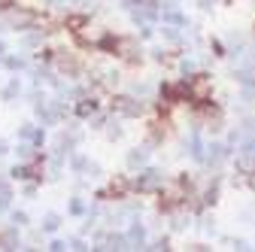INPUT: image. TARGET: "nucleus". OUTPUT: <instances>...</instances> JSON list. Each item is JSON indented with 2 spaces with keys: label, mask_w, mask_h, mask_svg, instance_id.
Segmentation results:
<instances>
[{
  "label": "nucleus",
  "mask_w": 255,
  "mask_h": 252,
  "mask_svg": "<svg viewBox=\"0 0 255 252\" xmlns=\"http://www.w3.org/2000/svg\"><path fill=\"white\" fill-rule=\"evenodd\" d=\"M6 24H12L15 30L34 27V24H37V12H30V9H21V6H9V9H6Z\"/></svg>",
  "instance_id": "f257e3e1"
},
{
  "label": "nucleus",
  "mask_w": 255,
  "mask_h": 252,
  "mask_svg": "<svg viewBox=\"0 0 255 252\" xmlns=\"http://www.w3.org/2000/svg\"><path fill=\"white\" fill-rule=\"evenodd\" d=\"M164 188V173L161 170H146L140 179H137V192L149 195V192H161Z\"/></svg>",
  "instance_id": "f03ea898"
},
{
  "label": "nucleus",
  "mask_w": 255,
  "mask_h": 252,
  "mask_svg": "<svg viewBox=\"0 0 255 252\" xmlns=\"http://www.w3.org/2000/svg\"><path fill=\"white\" fill-rule=\"evenodd\" d=\"M237 170L240 173H252L255 170V140H249L240 149V155H237Z\"/></svg>",
  "instance_id": "7ed1b4c3"
},
{
  "label": "nucleus",
  "mask_w": 255,
  "mask_h": 252,
  "mask_svg": "<svg viewBox=\"0 0 255 252\" xmlns=\"http://www.w3.org/2000/svg\"><path fill=\"white\" fill-rule=\"evenodd\" d=\"M113 110H116V113H122V116H140L143 104H140V101H134V98H113Z\"/></svg>",
  "instance_id": "20e7f679"
},
{
  "label": "nucleus",
  "mask_w": 255,
  "mask_h": 252,
  "mask_svg": "<svg viewBox=\"0 0 255 252\" xmlns=\"http://www.w3.org/2000/svg\"><path fill=\"white\" fill-rule=\"evenodd\" d=\"M146 155H149L146 149H134L131 155H128V167H143L146 164Z\"/></svg>",
  "instance_id": "39448f33"
},
{
  "label": "nucleus",
  "mask_w": 255,
  "mask_h": 252,
  "mask_svg": "<svg viewBox=\"0 0 255 252\" xmlns=\"http://www.w3.org/2000/svg\"><path fill=\"white\" fill-rule=\"evenodd\" d=\"M128 240H131L134 246H140V243H143V228H140V225H134V228H131V237H128Z\"/></svg>",
  "instance_id": "423d86ee"
},
{
  "label": "nucleus",
  "mask_w": 255,
  "mask_h": 252,
  "mask_svg": "<svg viewBox=\"0 0 255 252\" xmlns=\"http://www.w3.org/2000/svg\"><path fill=\"white\" fill-rule=\"evenodd\" d=\"M67 24H70L73 30H82V27H85V18H82V15H70V18H67Z\"/></svg>",
  "instance_id": "0eeeda50"
},
{
  "label": "nucleus",
  "mask_w": 255,
  "mask_h": 252,
  "mask_svg": "<svg viewBox=\"0 0 255 252\" xmlns=\"http://www.w3.org/2000/svg\"><path fill=\"white\" fill-rule=\"evenodd\" d=\"M191 91H195V94H198V98H201V94L207 91V79H198L195 85H191Z\"/></svg>",
  "instance_id": "6e6552de"
},
{
  "label": "nucleus",
  "mask_w": 255,
  "mask_h": 252,
  "mask_svg": "<svg viewBox=\"0 0 255 252\" xmlns=\"http://www.w3.org/2000/svg\"><path fill=\"white\" fill-rule=\"evenodd\" d=\"M88 113H94V104L88 101V104H79V116H88Z\"/></svg>",
  "instance_id": "1a4fd4ad"
},
{
  "label": "nucleus",
  "mask_w": 255,
  "mask_h": 252,
  "mask_svg": "<svg viewBox=\"0 0 255 252\" xmlns=\"http://www.w3.org/2000/svg\"><path fill=\"white\" fill-rule=\"evenodd\" d=\"M12 222H15V225H24L27 219H24V213H15V216H12Z\"/></svg>",
  "instance_id": "9d476101"
},
{
  "label": "nucleus",
  "mask_w": 255,
  "mask_h": 252,
  "mask_svg": "<svg viewBox=\"0 0 255 252\" xmlns=\"http://www.w3.org/2000/svg\"><path fill=\"white\" fill-rule=\"evenodd\" d=\"M46 228H49V231H52V228H58V219H55V216H49V219H46Z\"/></svg>",
  "instance_id": "9b49d317"
},
{
  "label": "nucleus",
  "mask_w": 255,
  "mask_h": 252,
  "mask_svg": "<svg viewBox=\"0 0 255 252\" xmlns=\"http://www.w3.org/2000/svg\"><path fill=\"white\" fill-rule=\"evenodd\" d=\"M249 185H252V192H255V170L249 173Z\"/></svg>",
  "instance_id": "f8f14e48"
},
{
  "label": "nucleus",
  "mask_w": 255,
  "mask_h": 252,
  "mask_svg": "<svg viewBox=\"0 0 255 252\" xmlns=\"http://www.w3.org/2000/svg\"><path fill=\"white\" fill-rule=\"evenodd\" d=\"M49 3H55V6H61V3H64V0H49Z\"/></svg>",
  "instance_id": "ddd939ff"
},
{
  "label": "nucleus",
  "mask_w": 255,
  "mask_h": 252,
  "mask_svg": "<svg viewBox=\"0 0 255 252\" xmlns=\"http://www.w3.org/2000/svg\"><path fill=\"white\" fill-rule=\"evenodd\" d=\"M0 3H9V0H0Z\"/></svg>",
  "instance_id": "4468645a"
}]
</instances>
